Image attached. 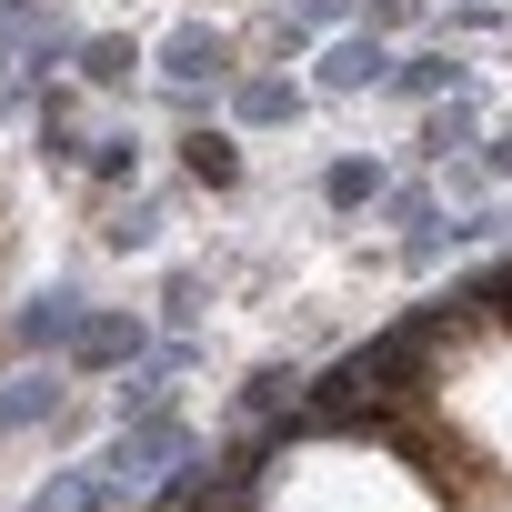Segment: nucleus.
<instances>
[{
    "label": "nucleus",
    "instance_id": "obj_1",
    "mask_svg": "<svg viewBox=\"0 0 512 512\" xmlns=\"http://www.w3.org/2000/svg\"><path fill=\"white\" fill-rule=\"evenodd\" d=\"M251 512H452V492L382 432H292L251 482Z\"/></svg>",
    "mask_w": 512,
    "mask_h": 512
},
{
    "label": "nucleus",
    "instance_id": "obj_2",
    "mask_svg": "<svg viewBox=\"0 0 512 512\" xmlns=\"http://www.w3.org/2000/svg\"><path fill=\"white\" fill-rule=\"evenodd\" d=\"M422 352H432V372H422L432 422H442L482 472L512 482V312H462V322H442Z\"/></svg>",
    "mask_w": 512,
    "mask_h": 512
}]
</instances>
